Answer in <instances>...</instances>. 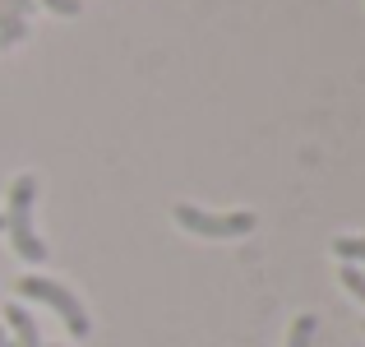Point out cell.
I'll use <instances>...</instances> for the list:
<instances>
[{
    "instance_id": "cell-5",
    "label": "cell",
    "mask_w": 365,
    "mask_h": 347,
    "mask_svg": "<svg viewBox=\"0 0 365 347\" xmlns=\"http://www.w3.org/2000/svg\"><path fill=\"white\" fill-rule=\"evenodd\" d=\"M314 333H319V320L314 315H296L292 333H287V347H314Z\"/></svg>"
},
{
    "instance_id": "cell-7",
    "label": "cell",
    "mask_w": 365,
    "mask_h": 347,
    "mask_svg": "<svg viewBox=\"0 0 365 347\" xmlns=\"http://www.w3.org/2000/svg\"><path fill=\"white\" fill-rule=\"evenodd\" d=\"M338 278H342V287H347L356 301H365V268H361V264H342Z\"/></svg>"
},
{
    "instance_id": "cell-2",
    "label": "cell",
    "mask_w": 365,
    "mask_h": 347,
    "mask_svg": "<svg viewBox=\"0 0 365 347\" xmlns=\"http://www.w3.org/2000/svg\"><path fill=\"white\" fill-rule=\"evenodd\" d=\"M14 292L24 296V301H42V306H51L56 315L65 320V329L74 333V338H88L93 333V324H88V311L79 306V296L70 292V287H61V283H51V278H19L14 283Z\"/></svg>"
},
{
    "instance_id": "cell-10",
    "label": "cell",
    "mask_w": 365,
    "mask_h": 347,
    "mask_svg": "<svg viewBox=\"0 0 365 347\" xmlns=\"http://www.w3.org/2000/svg\"><path fill=\"white\" fill-rule=\"evenodd\" d=\"M0 231H5V213H0Z\"/></svg>"
},
{
    "instance_id": "cell-8",
    "label": "cell",
    "mask_w": 365,
    "mask_h": 347,
    "mask_svg": "<svg viewBox=\"0 0 365 347\" xmlns=\"http://www.w3.org/2000/svg\"><path fill=\"white\" fill-rule=\"evenodd\" d=\"M5 5H9V9H14V14H19V19H28V14H33V0H5Z\"/></svg>"
},
{
    "instance_id": "cell-9",
    "label": "cell",
    "mask_w": 365,
    "mask_h": 347,
    "mask_svg": "<svg viewBox=\"0 0 365 347\" xmlns=\"http://www.w3.org/2000/svg\"><path fill=\"white\" fill-rule=\"evenodd\" d=\"M0 347H9V329H5V324H0Z\"/></svg>"
},
{
    "instance_id": "cell-4",
    "label": "cell",
    "mask_w": 365,
    "mask_h": 347,
    "mask_svg": "<svg viewBox=\"0 0 365 347\" xmlns=\"http://www.w3.org/2000/svg\"><path fill=\"white\" fill-rule=\"evenodd\" d=\"M28 37V19H19L14 9L0 0V46H19Z\"/></svg>"
},
{
    "instance_id": "cell-11",
    "label": "cell",
    "mask_w": 365,
    "mask_h": 347,
    "mask_svg": "<svg viewBox=\"0 0 365 347\" xmlns=\"http://www.w3.org/2000/svg\"><path fill=\"white\" fill-rule=\"evenodd\" d=\"M9 347H14V338H9Z\"/></svg>"
},
{
    "instance_id": "cell-6",
    "label": "cell",
    "mask_w": 365,
    "mask_h": 347,
    "mask_svg": "<svg viewBox=\"0 0 365 347\" xmlns=\"http://www.w3.org/2000/svg\"><path fill=\"white\" fill-rule=\"evenodd\" d=\"M333 255L342 264H365V236H338L333 241Z\"/></svg>"
},
{
    "instance_id": "cell-1",
    "label": "cell",
    "mask_w": 365,
    "mask_h": 347,
    "mask_svg": "<svg viewBox=\"0 0 365 347\" xmlns=\"http://www.w3.org/2000/svg\"><path fill=\"white\" fill-rule=\"evenodd\" d=\"M33 199H37V181L28 176V171L14 176V186H9V208H5V231H9L14 255L24 259V264H42L46 259L42 236L33 231Z\"/></svg>"
},
{
    "instance_id": "cell-3",
    "label": "cell",
    "mask_w": 365,
    "mask_h": 347,
    "mask_svg": "<svg viewBox=\"0 0 365 347\" xmlns=\"http://www.w3.org/2000/svg\"><path fill=\"white\" fill-rule=\"evenodd\" d=\"M171 218H176L185 231H195V236H213V241H232V236L255 231V213H204V208H195V204H176Z\"/></svg>"
}]
</instances>
